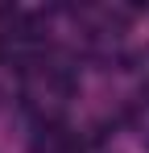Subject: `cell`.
I'll return each mask as SVG.
<instances>
[]
</instances>
